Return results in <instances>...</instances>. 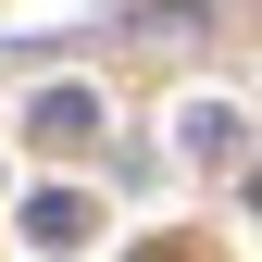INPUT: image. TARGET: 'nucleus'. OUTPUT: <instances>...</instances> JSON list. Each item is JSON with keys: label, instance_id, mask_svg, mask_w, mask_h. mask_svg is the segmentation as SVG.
<instances>
[{"label": "nucleus", "instance_id": "1", "mask_svg": "<svg viewBox=\"0 0 262 262\" xmlns=\"http://www.w3.org/2000/svg\"><path fill=\"white\" fill-rule=\"evenodd\" d=\"M25 237H38V250H75V237H88V200H62V187H50V200L25 212Z\"/></svg>", "mask_w": 262, "mask_h": 262}, {"label": "nucleus", "instance_id": "2", "mask_svg": "<svg viewBox=\"0 0 262 262\" xmlns=\"http://www.w3.org/2000/svg\"><path fill=\"white\" fill-rule=\"evenodd\" d=\"M88 125H100L88 88H50V100H38V138H88Z\"/></svg>", "mask_w": 262, "mask_h": 262}, {"label": "nucleus", "instance_id": "3", "mask_svg": "<svg viewBox=\"0 0 262 262\" xmlns=\"http://www.w3.org/2000/svg\"><path fill=\"white\" fill-rule=\"evenodd\" d=\"M250 212H262V175H250Z\"/></svg>", "mask_w": 262, "mask_h": 262}]
</instances>
